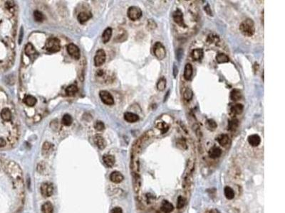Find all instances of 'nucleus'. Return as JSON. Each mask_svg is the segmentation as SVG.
<instances>
[{
    "mask_svg": "<svg viewBox=\"0 0 285 213\" xmlns=\"http://www.w3.org/2000/svg\"><path fill=\"white\" fill-rule=\"evenodd\" d=\"M240 31L245 36L251 37L255 33L254 23L252 19H247L240 24Z\"/></svg>",
    "mask_w": 285,
    "mask_h": 213,
    "instance_id": "f257e3e1",
    "label": "nucleus"
},
{
    "mask_svg": "<svg viewBox=\"0 0 285 213\" xmlns=\"http://www.w3.org/2000/svg\"><path fill=\"white\" fill-rule=\"evenodd\" d=\"M46 50L49 53H56L61 49L60 40L57 38H50L46 41L45 44Z\"/></svg>",
    "mask_w": 285,
    "mask_h": 213,
    "instance_id": "f03ea898",
    "label": "nucleus"
},
{
    "mask_svg": "<svg viewBox=\"0 0 285 213\" xmlns=\"http://www.w3.org/2000/svg\"><path fill=\"white\" fill-rule=\"evenodd\" d=\"M153 54L158 60H163L166 56V50L165 46L160 42H156L153 46Z\"/></svg>",
    "mask_w": 285,
    "mask_h": 213,
    "instance_id": "7ed1b4c3",
    "label": "nucleus"
},
{
    "mask_svg": "<svg viewBox=\"0 0 285 213\" xmlns=\"http://www.w3.org/2000/svg\"><path fill=\"white\" fill-rule=\"evenodd\" d=\"M173 19L177 25L182 28H187V25L185 23L183 13L180 9H176L173 13Z\"/></svg>",
    "mask_w": 285,
    "mask_h": 213,
    "instance_id": "20e7f679",
    "label": "nucleus"
},
{
    "mask_svg": "<svg viewBox=\"0 0 285 213\" xmlns=\"http://www.w3.org/2000/svg\"><path fill=\"white\" fill-rule=\"evenodd\" d=\"M142 10L139 7L135 6L130 7L127 11L128 17L132 21H136L140 19V17L142 16Z\"/></svg>",
    "mask_w": 285,
    "mask_h": 213,
    "instance_id": "39448f33",
    "label": "nucleus"
},
{
    "mask_svg": "<svg viewBox=\"0 0 285 213\" xmlns=\"http://www.w3.org/2000/svg\"><path fill=\"white\" fill-rule=\"evenodd\" d=\"M106 58V52L103 49H98L94 56V65L96 67L102 66L105 63Z\"/></svg>",
    "mask_w": 285,
    "mask_h": 213,
    "instance_id": "423d86ee",
    "label": "nucleus"
},
{
    "mask_svg": "<svg viewBox=\"0 0 285 213\" xmlns=\"http://www.w3.org/2000/svg\"><path fill=\"white\" fill-rule=\"evenodd\" d=\"M54 186L50 183H44L41 185V193L44 197L51 196L54 193Z\"/></svg>",
    "mask_w": 285,
    "mask_h": 213,
    "instance_id": "0eeeda50",
    "label": "nucleus"
},
{
    "mask_svg": "<svg viewBox=\"0 0 285 213\" xmlns=\"http://www.w3.org/2000/svg\"><path fill=\"white\" fill-rule=\"evenodd\" d=\"M99 96H100L101 101H102L105 105H113L114 104V99L109 92L106 90H101L100 93H99Z\"/></svg>",
    "mask_w": 285,
    "mask_h": 213,
    "instance_id": "6e6552de",
    "label": "nucleus"
},
{
    "mask_svg": "<svg viewBox=\"0 0 285 213\" xmlns=\"http://www.w3.org/2000/svg\"><path fill=\"white\" fill-rule=\"evenodd\" d=\"M67 52L69 56L72 57L76 60H78L80 58L81 53L78 47L74 43H70L67 46Z\"/></svg>",
    "mask_w": 285,
    "mask_h": 213,
    "instance_id": "1a4fd4ad",
    "label": "nucleus"
},
{
    "mask_svg": "<svg viewBox=\"0 0 285 213\" xmlns=\"http://www.w3.org/2000/svg\"><path fill=\"white\" fill-rule=\"evenodd\" d=\"M216 140L218 143L223 147H228V146L230 144V143H231V140H230V137L228 136V134H220L216 138Z\"/></svg>",
    "mask_w": 285,
    "mask_h": 213,
    "instance_id": "9d476101",
    "label": "nucleus"
},
{
    "mask_svg": "<svg viewBox=\"0 0 285 213\" xmlns=\"http://www.w3.org/2000/svg\"><path fill=\"white\" fill-rule=\"evenodd\" d=\"M222 149L220 147H217V146H213L208 151V156H209L210 158H212V159H216V158H220L222 156Z\"/></svg>",
    "mask_w": 285,
    "mask_h": 213,
    "instance_id": "9b49d317",
    "label": "nucleus"
},
{
    "mask_svg": "<svg viewBox=\"0 0 285 213\" xmlns=\"http://www.w3.org/2000/svg\"><path fill=\"white\" fill-rule=\"evenodd\" d=\"M24 51L26 56H28L30 58H35L36 57L39 55V53H37L36 48H34V46L32 45L31 43H28L25 46V48H24Z\"/></svg>",
    "mask_w": 285,
    "mask_h": 213,
    "instance_id": "f8f14e48",
    "label": "nucleus"
},
{
    "mask_svg": "<svg viewBox=\"0 0 285 213\" xmlns=\"http://www.w3.org/2000/svg\"><path fill=\"white\" fill-rule=\"evenodd\" d=\"M244 110V106L243 105L240 103H237L235 104V105H232L231 107H230V115L232 116V117H236L237 115H241L243 112Z\"/></svg>",
    "mask_w": 285,
    "mask_h": 213,
    "instance_id": "ddd939ff",
    "label": "nucleus"
},
{
    "mask_svg": "<svg viewBox=\"0 0 285 213\" xmlns=\"http://www.w3.org/2000/svg\"><path fill=\"white\" fill-rule=\"evenodd\" d=\"M155 127L157 128L158 130H160L161 134H165L168 130H169L170 125H168L167 122H165V121L158 119L155 122Z\"/></svg>",
    "mask_w": 285,
    "mask_h": 213,
    "instance_id": "4468645a",
    "label": "nucleus"
},
{
    "mask_svg": "<svg viewBox=\"0 0 285 213\" xmlns=\"http://www.w3.org/2000/svg\"><path fill=\"white\" fill-rule=\"evenodd\" d=\"M174 210V206L170 202L165 200L160 203V210L162 213H171Z\"/></svg>",
    "mask_w": 285,
    "mask_h": 213,
    "instance_id": "2eb2a0df",
    "label": "nucleus"
},
{
    "mask_svg": "<svg viewBox=\"0 0 285 213\" xmlns=\"http://www.w3.org/2000/svg\"><path fill=\"white\" fill-rule=\"evenodd\" d=\"M203 56H204V51L202 48H195L193 49L191 52V57L193 60L195 61H201Z\"/></svg>",
    "mask_w": 285,
    "mask_h": 213,
    "instance_id": "dca6fc26",
    "label": "nucleus"
},
{
    "mask_svg": "<svg viewBox=\"0 0 285 213\" xmlns=\"http://www.w3.org/2000/svg\"><path fill=\"white\" fill-rule=\"evenodd\" d=\"M193 75V68L192 66L190 63H187L185 66L184 68V73H183V77L185 80H190L192 78Z\"/></svg>",
    "mask_w": 285,
    "mask_h": 213,
    "instance_id": "f3484780",
    "label": "nucleus"
},
{
    "mask_svg": "<svg viewBox=\"0 0 285 213\" xmlns=\"http://www.w3.org/2000/svg\"><path fill=\"white\" fill-rule=\"evenodd\" d=\"M94 142H95L96 145L97 146V147L99 149L103 150L106 147V142L102 136L101 135H96L94 137Z\"/></svg>",
    "mask_w": 285,
    "mask_h": 213,
    "instance_id": "a211bd4d",
    "label": "nucleus"
},
{
    "mask_svg": "<svg viewBox=\"0 0 285 213\" xmlns=\"http://www.w3.org/2000/svg\"><path fill=\"white\" fill-rule=\"evenodd\" d=\"M124 120L127 122L135 123L139 120V116L135 113L131 112H126L124 114Z\"/></svg>",
    "mask_w": 285,
    "mask_h": 213,
    "instance_id": "6ab92c4d",
    "label": "nucleus"
},
{
    "mask_svg": "<svg viewBox=\"0 0 285 213\" xmlns=\"http://www.w3.org/2000/svg\"><path fill=\"white\" fill-rule=\"evenodd\" d=\"M247 140H248L249 144L253 147H258L261 143V138L258 134H252L249 136Z\"/></svg>",
    "mask_w": 285,
    "mask_h": 213,
    "instance_id": "aec40b11",
    "label": "nucleus"
},
{
    "mask_svg": "<svg viewBox=\"0 0 285 213\" xmlns=\"http://www.w3.org/2000/svg\"><path fill=\"white\" fill-rule=\"evenodd\" d=\"M240 122L239 120L237 118L233 117L231 120L228 121L227 124V130L230 132H235V130L237 129V128L239 127Z\"/></svg>",
    "mask_w": 285,
    "mask_h": 213,
    "instance_id": "412c9836",
    "label": "nucleus"
},
{
    "mask_svg": "<svg viewBox=\"0 0 285 213\" xmlns=\"http://www.w3.org/2000/svg\"><path fill=\"white\" fill-rule=\"evenodd\" d=\"M123 179H124V176L122 175V173H121L118 171H113L110 175V180L113 183H119L122 182Z\"/></svg>",
    "mask_w": 285,
    "mask_h": 213,
    "instance_id": "4be33fe9",
    "label": "nucleus"
},
{
    "mask_svg": "<svg viewBox=\"0 0 285 213\" xmlns=\"http://www.w3.org/2000/svg\"><path fill=\"white\" fill-rule=\"evenodd\" d=\"M91 17H92V14H91V12L83 11L78 14L77 19H78V21H79V23L83 24L87 21H88L89 19L91 18Z\"/></svg>",
    "mask_w": 285,
    "mask_h": 213,
    "instance_id": "5701e85b",
    "label": "nucleus"
},
{
    "mask_svg": "<svg viewBox=\"0 0 285 213\" xmlns=\"http://www.w3.org/2000/svg\"><path fill=\"white\" fill-rule=\"evenodd\" d=\"M0 115H1V117L2 120H3L4 121H5V122H9V121L12 120V112L10 111V110L7 107L4 108L3 110H2Z\"/></svg>",
    "mask_w": 285,
    "mask_h": 213,
    "instance_id": "b1692460",
    "label": "nucleus"
},
{
    "mask_svg": "<svg viewBox=\"0 0 285 213\" xmlns=\"http://www.w3.org/2000/svg\"><path fill=\"white\" fill-rule=\"evenodd\" d=\"M103 161L106 165H107L108 167L111 168V167L113 166V165L115 164L116 159H115V157H114L113 156L107 154V155H104L103 156Z\"/></svg>",
    "mask_w": 285,
    "mask_h": 213,
    "instance_id": "393cba45",
    "label": "nucleus"
},
{
    "mask_svg": "<svg viewBox=\"0 0 285 213\" xmlns=\"http://www.w3.org/2000/svg\"><path fill=\"white\" fill-rule=\"evenodd\" d=\"M23 102H24V103L27 106H34L36 104L37 100H36V98L34 97V96L28 95H26L25 97H24V98L23 99Z\"/></svg>",
    "mask_w": 285,
    "mask_h": 213,
    "instance_id": "a878e982",
    "label": "nucleus"
},
{
    "mask_svg": "<svg viewBox=\"0 0 285 213\" xmlns=\"http://www.w3.org/2000/svg\"><path fill=\"white\" fill-rule=\"evenodd\" d=\"M215 59H216L217 63H220V64L226 63L230 61L229 56H228L227 54L223 53H219L218 54H217Z\"/></svg>",
    "mask_w": 285,
    "mask_h": 213,
    "instance_id": "bb28decb",
    "label": "nucleus"
},
{
    "mask_svg": "<svg viewBox=\"0 0 285 213\" xmlns=\"http://www.w3.org/2000/svg\"><path fill=\"white\" fill-rule=\"evenodd\" d=\"M112 29L110 28V27L105 29V31H103V33L102 34V41L104 43H108V42L110 41L111 36H112Z\"/></svg>",
    "mask_w": 285,
    "mask_h": 213,
    "instance_id": "cd10ccee",
    "label": "nucleus"
},
{
    "mask_svg": "<svg viewBox=\"0 0 285 213\" xmlns=\"http://www.w3.org/2000/svg\"><path fill=\"white\" fill-rule=\"evenodd\" d=\"M230 99L232 101H238L241 100L242 98V93L238 89H234L230 92Z\"/></svg>",
    "mask_w": 285,
    "mask_h": 213,
    "instance_id": "c85d7f7f",
    "label": "nucleus"
},
{
    "mask_svg": "<svg viewBox=\"0 0 285 213\" xmlns=\"http://www.w3.org/2000/svg\"><path fill=\"white\" fill-rule=\"evenodd\" d=\"M52 148H53V145L51 143L45 142L43 144V147H42V154L47 156L52 152Z\"/></svg>",
    "mask_w": 285,
    "mask_h": 213,
    "instance_id": "c756f323",
    "label": "nucleus"
},
{
    "mask_svg": "<svg viewBox=\"0 0 285 213\" xmlns=\"http://www.w3.org/2000/svg\"><path fill=\"white\" fill-rule=\"evenodd\" d=\"M78 87L76 85H71L66 89V94L68 96H74L78 93Z\"/></svg>",
    "mask_w": 285,
    "mask_h": 213,
    "instance_id": "7c9ffc66",
    "label": "nucleus"
},
{
    "mask_svg": "<svg viewBox=\"0 0 285 213\" xmlns=\"http://www.w3.org/2000/svg\"><path fill=\"white\" fill-rule=\"evenodd\" d=\"M41 211L43 213H53L54 212V206L51 202H46L42 205Z\"/></svg>",
    "mask_w": 285,
    "mask_h": 213,
    "instance_id": "2f4dec72",
    "label": "nucleus"
},
{
    "mask_svg": "<svg viewBox=\"0 0 285 213\" xmlns=\"http://www.w3.org/2000/svg\"><path fill=\"white\" fill-rule=\"evenodd\" d=\"M224 194L225 196L226 197L228 200H232L235 197V193L234 190L230 186H226L224 189Z\"/></svg>",
    "mask_w": 285,
    "mask_h": 213,
    "instance_id": "473e14b6",
    "label": "nucleus"
},
{
    "mask_svg": "<svg viewBox=\"0 0 285 213\" xmlns=\"http://www.w3.org/2000/svg\"><path fill=\"white\" fill-rule=\"evenodd\" d=\"M220 41V37L217 34H210L207 36V43L209 44H214L217 43Z\"/></svg>",
    "mask_w": 285,
    "mask_h": 213,
    "instance_id": "72a5a7b5",
    "label": "nucleus"
},
{
    "mask_svg": "<svg viewBox=\"0 0 285 213\" xmlns=\"http://www.w3.org/2000/svg\"><path fill=\"white\" fill-rule=\"evenodd\" d=\"M183 98H184L185 100H186L188 102L192 100L193 92L191 88H187L186 89H185V91L183 92Z\"/></svg>",
    "mask_w": 285,
    "mask_h": 213,
    "instance_id": "f704fd0d",
    "label": "nucleus"
},
{
    "mask_svg": "<svg viewBox=\"0 0 285 213\" xmlns=\"http://www.w3.org/2000/svg\"><path fill=\"white\" fill-rule=\"evenodd\" d=\"M205 126H206L207 129L210 131H215L217 127V123L212 119H208L205 122Z\"/></svg>",
    "mask_w": 285,
    "mask_h": 213,
    "instance_id": "c9c22d12",
    "label": "nucleus"
},
{
    "mask_svg": "<svg viewBox=\"0 0 285 213\" xmlns=\"http://www.w3.org/2000/svg\"><path fill=\"white\" fill-rule=\"evenodd\" d=\"M187 202V198L185 196H180L177 198L176 202V207L178 209H182L183 207H184L186 205Z\"/></svg>",
    "mask_w": 285,
    "mask_h": 213,
    "instance_id": "e433bc0d",
    "label": "nucleus"
},
{
    "mask_svg": "<svg viewBox=\"0 0 285 213\" xmlns=\"http://www.w3.org/2000/svg\"><path fill=\"white\" fill-rule=\"evenodd\" d=\"M156 86H157L158 90H159L160 92L165 90V89L166 88V79L164 77H161L159 80H158L157 85Z\"/></svg>",
    "mask_w": 285,
    "mask_h": 213,
    "instance_id": "4c0bfd02",
    "label": "nucleus"
},
{
    "mask_svg": "<svg viewBox=\"0 0 285 213\" xmlns=\"http://www.w3.org/2000/svg\"><path fill=\"white\" fill-rule=\"evenodd\" d=\"M61 122H62L63 125L65 126H71L72 125L73 122L72 117H71L70 115H69V114H66V115H64V117H62Z\"/></svg>",
    "mask_w": 285,
    "mask_h": 213,
    "instance_id": "58836bf2",
    "label": "nucleus"
},
{
    "mask_svg": "<svg viewBox=\"0 0 285 213\" xmlns=\"http://www.w3.org/2000/svg\"><path fill=\"white\" fill-rule=\"evenodd\" d=\"M34 18L35 19V21L38 22H41L44 20V16L40 11L36 10L34 11Z\"/></svg>",
    "mask_w": 285,
    "mask_h": 213,
    "instance_id": "ea45409f",
    "label": "nucleus"
},
{
    "mask_svg": "<svg viewBox=\"0 0 285 213\" xmlns=\"http://www.w3.org/2000/svg\"><path fill=\"white\" fill-rule=\"evenodd\" d=\"M94 128L96 129V130L98 131V132H101V131H103L104 129H105V125L103 122H101V121H97L94 125Z\"/></svg>",
    "mask_w": 285,
    "mask_h": 213,
    "instance_id": "a19ab883",
    "label": "nucleus"
},
{
    "mask_svg": "<svg viewBox=\"0 0 285 213\" xmlns=\"http://www.w3.org/2000/svg\"><path fill=\"white\" fill-rule=\"evenodd\" d=\"M156 27H157V24H156V22L154 20H153V19H149V20L148 21V24H147L148 29L152 31V30H154V29H155Z\"/></svg>",
    "mask_w": 285,
    "mask_h": 213,
    "instance_id": "79ce46f5",
    "label": "nucleus"
},
{
    "mask_svg": "<svg viewBox=\"0 0 285 213\" xmlns=\"http://www.w3.org/2000/svg\"><path fill=\"white\" fill-rule=\"evenodd\" d=\"M204 9H205V11H206V13L208 14V15H209V16H212L211 9H210V7L209 4H207V5L204 7Z\"/></svg>",
    "mask_w": 285,
    "mask_h": 213,
    "instance_id": "37998d69",
    "label": "nucleus"
},
{
    "mask_svg": "<svg viewBox=\"0 0 285 213\" xmlns=\"http://www.w3.org/2000/svg\"><path fill=\"white\" fill-rule=\"evenodd\" d=\"M111 213H123V210L121 207H114L113 209L111 210Z\"/></svg>",
    "mask_w": 285,
    "mask_h": 213,
    "instance_id": "c03bdc74",
    "label": "nucleus"
},
{
    "mask_svg": "<svg viewBox=\"0 0 285 213\" xmlns=\"http://www.w3.org/2000/svg\"><path fill=\"white\" fill-rule=\"evenodd\" d=\"M5 6L7 7V9H10L13 8L14 6V4L13 2H7L6 4H5Z\"/></svg>",
    "mask_w": 285,
    "mask_h": 213,
    "instance_id": "a18cd8bd",
    "label": "nucleus"
},
{
    "mask_svg": "<svg viewBox=\"0 0 285 213\" xmlns=\"http://www.w3.org/2000/svg\"><path fill=\"white\" fill-rule=\"evenodd\" d=\"M183 53V51L182 50V49H178L176 52V57L179 61H180V59L182 58Z\"/></svg>",
    "mask_w": 285,
    "mask_h": 213,
    "instance_id": "49530a36",
    "label": "nucleus"
},
{
    "mask_svg": "<svg viewBox=\"0 0 285 213\" xmlns=\"http://www.w3.org/2000/svg\"><path fill=\"white\" fill-rule=\"evenodd\" d=\"M178 73V67L176 66L175 64H174V65H173V76H174V78H176Z\"/></svg>",
    "mask_w": 285,
    "mask_h": 213,
    "instance_id": "de8ad7c7",
    "label": "nucleus"
},
{
    "mask_svg": "<svg viewBox=\"0 0 285 213\" xmlns=\"http://www.w3.org/2000/svg\"><path fill=\"white\" fill-rule=\"evenodd\" d=\"M7 145V142L3 138H0V148L4 147Z\"/></svg>",
    "mask_w": 285,
    "mask_h": 213,
    "instance_id": "09e8293b",
    "label": "nucleus"
},
{
    "mask_svg": "<svg viewBox=\"0 0 285 213\" xmlns=\"http://www.w3.org/2000/svg\"><path fill=\"white\" fill-rule=\"evenodd\" d=\"M253 68H254V73H256L257 71H258L259 70V64L257 63V62H255L254 64V66H253Z\"/></svg>",
    "mask_w": 285,
    "mask_h": 213,
    "instance_id": "8fccbe9b",
    "label": "nucleus"
},
{
    "mask_svg": "<svg viewBox=\"0 0 285 213\" xmlns=\"http://www.w3.org/2000/svg\"><path fill=\"white\" fill-rule=\"evenodd\" d=\"M23 28H21V30L20 31V35H19V43H21V40H22V36H23Z\"/></svg>",
    "mask_w": 285,
    "mask_h": 213,
    "instance_id": "3c124183",
    "label": "nucleus"
}]
</instances>
